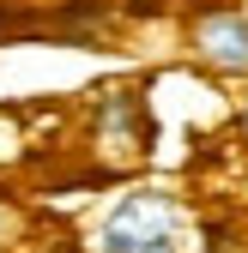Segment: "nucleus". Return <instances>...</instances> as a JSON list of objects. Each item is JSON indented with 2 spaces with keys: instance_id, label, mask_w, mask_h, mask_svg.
I'll return each mask as SVG.
<instances>
[{
  "instance_id": "obj_1",
  "label": "nucleus",
  "mask_w": 248,
  "mask_h": 253,
  "mask_svg": "<svg viewBox=\"0 0 248 253\" xmlns=\"http://www.w3.org/2000/svg\"><path fill=\"white\" fill-rule=\"evenodd\" d=\"M97 253H194L188 205L164 187H127L97 223Z\"/></svg>"
},
{
  "instance_id": "obj_2",
  "label": "nucleus",
  "mask_w": 248,
  "mask_h": 253,
  "mask_svg": "<svg viewBox=\"0 0 248 253\" xmlns=\"http://www.w3.org/2000/svg\"><path fill=\"white\" fill-rule=\"evenodd\" d=\"M79 139H85V157L97 163L103 175H127L151 157V109L139 90L127 84H109L85 103V121H79Z\"/></svg>"
},
{
  "instance_id": "obj_3",
  "label": "nucleus",
  "mask_w": 248,
  "mask_h": 253,
  "mask_svg": "<svg viewBox=\"0 0 248 253\" xmlns=\"http://www.w3.org/2000/svg\"><path fill=\"white\" fill-rule=\"evenodd\" d=\"M188 54L212 79H248V12L230 0H206L188 12Z\"/></svg>"
},
{
  "instance_id": "obj_4",
  "label": "nucleus",
  "mask_w": 248,
  "mask_h": 253,
  "mask_svg": "<svg viewBox=\"0 0 248 253\" xmlns=\"http://www.w3.org/2000/svg\"><path fill=\"white\" fill-rule=\"evenodd\" d=\"M18 241H24V211H18L6 193H0V253H12Z\"/></svg>"
}]
</instances>
